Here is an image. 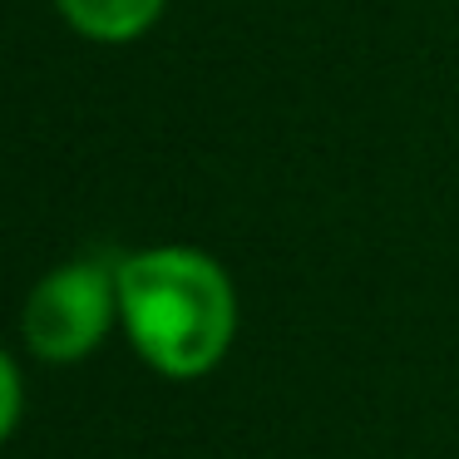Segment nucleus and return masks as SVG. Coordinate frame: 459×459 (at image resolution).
I'll return each instance as SVG.
<instances>
[{"mask_svg": "<svg viewBox=\"0 0 459 459\" xmlns=\"http://www.w3.org/2000/svg\"><path fill=\"white\" fill-rule=\"evenodd\" d=\"M15 420H21V376H15L11 356L0 351V439L15 429Z\"/></svg>", "mask_w": 459, "mask_h": 459, "instance_id": "4", "label": "nucleus"}, {"mask_svg": "<svg viewBox=\"0 0 459 459\" xmlns=\"http://www.w3.org/2000/svg\"><path fill=\"white\" fill-rule=\"evenodd\" d=\"M114 316H119V262L80 257L35 281L21 331L40 360L65 366V360L90 356L109 336Z\"/></svg>", "mask_w": 459, "mask_h": 459, "instance_id": "2", "label": "nucleus"}, {"mask_svg": "<svg viewBox=\"0 0 459 459\" xmlns=\"http://www.w3.org/2000/svg\"><path fill=\"white\" fill-rule=\"evenodd\" d=\"M119 321L159 376L198 380L238 331L232 281L198 247H143L119 257Z\"/></svg>", "mask_w": 459, "mask_h": 459, "instance_id": "1", "label": "nucleus"}, {"mask_svg": "<svg viewBox=\"0 0 459 459\" xmlns=\"http://www.w3.org/2000/svg\"><path fill=\"white\" fill-rule=\"evenodd\" d=\"M55 5L80 35L104 40V45L139 40L163 15V0H55Z\"/></svg>", "mask_w": 459, "mask_h": 459, "instance_id": "3", "label": "nucleus"}]
</instances>
